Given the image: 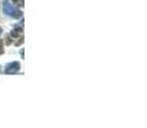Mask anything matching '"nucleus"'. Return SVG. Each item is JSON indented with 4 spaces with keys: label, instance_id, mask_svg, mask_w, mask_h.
Wrapping results in <instances>:
<instances>
[{
    "label": "nucleus",
    "instance_id": "nucleus-6",
    "mask_svg": "<svg viewBox=\"0 0 147 128\" xmlns=\"http://www.w3.org/2000/svg\"><path fill=\"white\" fill-rule=\"evenodd\" d=\"M13 1H18V0H13Z\"/></svg>",
    "mask_w": 147,
    "mask_h": 128
},
{
    "label": "nucleus",
    "instance_id": "nucleus-3",
    "mask_svg": "<svg viewBox=\"0 0 147 128\" xmlns=\"http://www.w3.org/2000/svg\"><path fill=\"white\" fill-rule=\"evenodd\" d=\"M21 35H22V25H16L14 30L12 31L10 36L12 37H21Z\"/></svg>",
    "mask_w": 147,
    "mask_h": 128
},
{
    "label": "nucleus",
    "instance_id": "nucleus-1",
    "mask_svg": "<svg viewBox=\"0 0 147 128\" xmlns=\"http://www.w3.org/2000/svg\"><path fill=\"white\" fill-rule=\"evenodd\" d=\"M3 12L13 18H21V15H22V12L20 9H17V8H14L13 5H10L9 1H7V0L3 3Z\"/></svg>",
    "mask_w": 147,
    "mask_h": 128
},
{
    "label": "nucleus",
    "instance_id": "nucleus-4",
    "mask_svg": "<svg viewBox=\"0 0 147 128\" xmlns=\"http://www.w3.org/2000/svg\"><path fill=\"white\" fill-rule=\"evenodd\" d=\"M4 53V45H3V42L0 41V54Z\"/></svg>",
    "mask_w": 147,
    "mask_h": 128
},
{
    "label": "nucleus",
    "instance_id": "nucleus-5",
    "mask_svg": "<svg viewBox=\"0 0 147 128\" xmlns=\"http://www.w3.org/2000/svg\"><path fill=\"white\" fill-rule=\"evenodd\" d=\"M1 32H3V30H1V28H0V35H1Z\"/></svg>",
    "mask_w": 147,
    "mask_h": 128
},
{
    "label": "nucleus",
    "instance_id": "nucleus-2",
    "mask_svg": "<svg viewBox=\"0 0 147 128\" xmlns=\"http://www.w3.org/2000/svg\"><path fill=\"white\" fill-rule=\"evenodd\" d=\"M20 68H21V64L18 63V62H13V63L7 64V67H5V73H8V74L17 73L18 70H20Z\"/></svg>",
    "mask_w": 147,
    "mask_h": 128
}]
</instances>
